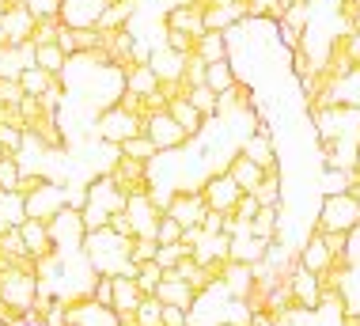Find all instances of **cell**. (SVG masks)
Masks as SVG:
<instances>
[{
  "instance_id": "obj_1",
  "label": "cell",
  "mask_w": 360,
  "mask_h": 326,
  "mask_svg": "<svg viewBox=\"0 0 360 326\" xmlns=\"http://www.w3.org/2000/svg\"><path fill=\"white\" fill-rule=\"evenodd\" d=\"M360 228V201L353 190L345 194H326L323 197V209H319L315 232H349L353 235Z\"/></svg>"
},
{
  "instance_id": "obj_2",
  "label": "cell",
  "mask_w": 360,
  "mask_h": 326,
  "mask_svg": "<svg viewBox=\"0 0 360 326\" xmlns=\"http://www.w3.org/2000/svg\"><path fill=\"white\" fill-rule=\"evenodd\" d=\"M38 296V277L27 270H19V265H8V270H0V300L8 303L12 311H31Z\"/></svg>"
},
{
  "instance_id": "obj_3",
  "label": "cell",
  "mask_w": 360,
  "mask_h": 326,
  "mask_svg": "<svg viewBox=\"0 0 360 326\" xmlns=\"http://www.w3.org/2000/svg\"><path fill=\"white\" fill-rule=\"evenodd\" d=\"M65 205H69V190H65L61 182H50V179L38 186L34 194H27V197H23L27 216H31V220H46V224H50L53 216L65 209Z\"/></svg>"
},
{
  "instance_id": "obj_4",
  "label": "cell",
  "mask_w": 360,
  "mask_h": 326,
  "mask_svg": "<svg viewBox=\"0 0 360 326\" xmlns=\"http://www.w3.org/2000/svg\"><path fill=\"white\" fill-rule=\"evenodd\" d=\"M106 175H110V182L118 186L125 197H133V194H152V171H148V163H141V160L118 156Z\"/></svg>"
},
{
  "instance_id": "obj_5",
  "label": "cell",
  "mask_w": 360,
  "mask_h": 326,
  "mask_svg": "<svg viewBox=\"0 0 360 326\" xmlns=\"http://www.w3.org/2000/svg\"><path fill=\"white\" fill-rule=\"evenodd\" d=\"M133 133H144V122L133 118V114H125L118 103L106 106V111L99 114V122H95V137L106 141V144H122V141H129Z\"/></svg>"
},
{
  "instance_id": "obj_6",
  "label": "cell",
  "mask_w": 360,
  "mask_h": 326,
  "mask_svg": "<svg viewBox=\"0 0 360 326\" xmlns=\"http://www.w3.org/2000/svg\"><path fill=\"white\" fill-rule=\"evenodd\" d=\"M50 239H53V246H57V254H65V251H80L84 246V235H87V228H84V220H80V209H72V205H65L61 213L53 216L50 224Z\"/></svg>"
},
{
  "instance_id": "obj_7",
  "label": "cell",
  "mask_w": 360,
  "mask_h": 326,
  "mask_svg": "<svg viewBox=\"0 0 360 326\" xmlns=\"http://www.w3.org/2000/svg\"><path fill=\"white\" fill-rule=\"evenodd\" d=\"M198 194L205 197V205L209 209H217V213H231L236 209V201H239V186L231 182V175L228 171H212V175H205V182L198 186Z\"/></svg>"
},
{
  "instance_id": "obj_8",
  "label": "cell",
  "mask_w": 360,
  "mask_h": 326,
  "mask_svg": "<svg viewBox=\"0 0 360 326\" xmlns=\"http://www.w3.org/2000/svg\"><path fill=\"white\" fill-rule=\"evenodd\" d=\"M125 216L133 224V235H152L155 239V220L163 216V205L155 201V194H133L125 197Z\"/></svg>"
},
{
  "instance_id": "obj_9",
  "label": "cell",
  "mask_w": 360,
  "mask_h": 326,
  "mask_svg": "<svg viewBox=\"0 0 360 326\" xmlns=\"http://www.w3.org/2000/svg\"><path fill=\"white\" fill-rule=\"evenodd\" d=\"M163 213L174 216L182 228H193V224L205 220L209 205H205V197H201L198 190H174V194L167 197V205H163Z\"/></svg>"
},
{
  "instance_id": "obj_10",
  "label": "cell",
  "mask_w": 360,
  "mask_h": 326,
  "mask_svg": "<svg viewBox=\"0 0 360 326\" xmlns=\"http://www.w3.org/2000/svg\"><path fill=\"white\" fill-rule=\"evenodd\" d=\"M84 205H95V209H103L110 216V213L125 209V194L110 182V175L103 171V175H91V182L84 186Z\"/></svg>"
},
{
  "instance_id": "obj_11",
  "label": "cell",
  "mask_w": 360,
  "mask_h": 326,
  "mask_svg": "<svg viewBox=\"0 0 360 326\" xmlns=\"http://www.w3.org/2000/svg\"><path fill=\"white\" fill-rule=\"evenodd\" d=\"M144 133L152 137V144L160 148V152H174V148H182L190 141L186 133L179 130V122L167 114V111H160V114H148L144 118Z\"/></svg>"
},
{
  "instance_id": "obj_12",
  "label": "cell",
  "mask_w": 360,
  "mask_h": 326,
  "mask_svg": "<svg viewBox=\"0 0 360 326\" xmlns=\"http://www.w3.org/2000/svg\"><path fill=\"white\" fill-rule=\"evenodd\" d=\"M152 296H155V300H160V303H171V308H182V311H193V303H198V292H193L190 289V284L186 281H182L179 277V273H163V277H160V284H155V289H152Z\"/></svg>"
},
{
  "instance_id": "obj_13",
  "label": "cell",
  "mask_w": 360,
  "mask_h": 326,
  "mask_svg": "<svg viewBox=\"0 0 360 326\" xmlns=\"http://www.w3.org/2000/svg\"><path fill=\"white\" fill-rule=\"evenodd\" d=\"M0 31H4V42L15 46V42H27L34 31V12L27 4H8L4 12H0Z\"/></svg>"
},
{
  "instance_id": "obj_14",
  "label": "cell",
  "mask_w": 360,
  "mask_h": 326,
  "mask_svg": "<svg viewBox=\"0 0 360 326\" xmlns=\"http://www.w3.org/2000/svg\"><path fill=\"white\" fill-rule=\"evenodd\" d=\"M243 19H247L243 0H209L205 4V31H231Z\"/></svg>"
},
{
  "instance_id": "obj_15",
  "label": "cell",
  "mask_w": 360,
  "mask_h": 326,
  "mask_svg": "<svg viewBox=\"0 0 360 326\" xmlns=\"http://www.w3.org/2000/svg\"><path fill=\"white\" fill-rule=\"evenodd\" d=\"M292 300H296V308L304 311H319V303H323V289H319V277L304 265H296V273H292Z\"/></svg>"
},
{
  "instance_id": "obj_16",
  "label": "cell",
  "mask_w": 360,
  "mask_h": 326,
  "mask_svg": "<svg viewBox=\"0 0 360 326\" xmlns=\"http://www.w3.org/2000/svg\"><path fill=\"white\" fill-rule=\"evenodd\" d=\"M266 251H269V239H262V235H255V232H243V235H231L228 258H231V262L255 265V262L266 258Z\"/></svg>"
},
{
  "instance_id": "obj_17",
  "label": "cell",
  "mask_w": 360,
  "mask_h": 326,
  "mask_svg": "<svg viewBox=\"0 0 360 326\" xmlns=\"http://www.w3.org/2000/svg\"><path fill=\"white\" fill-rule=\"evenodd\" d=\"M19 235H23L27 254H31V258H46V254L57 251L53 239H50V228H46V220H31V216H27V220L19 224Z\"/></svg>"
},
{
  "instance_id": "obj_18",
  "label": "cell",
  "mask_w": 360,
  "mask_h": 326,
  "mask_svg": "<svg viewBox=\"0 0 360 326\" xmlns=\"http://www.w3.org/2000/svg\"><path fill=\"white\" fill-rule=\"evenodd\" d=\"M163 27H174V31H186L198 38L201 31H205V8H198V4H174L167 19H163Z\"/></svg>"
},
{
  "instance_id": "obj_19",
  "label": "cell",
  "mask_w": 360,
  "mask_h": 326,
  "mask_svg": "<svg viewBox=\"0 0 360 326\" xmlns=\"http://www.w3.org/2000/svg\"><path fill=\"white\" fill-rule=\"evenodd\" d=\"M224 171L231 175V182H236L243 194H255V186L262 182V175H266V171H262V167H258L255 160H247V156H243V152H236V156H231Z\"/></svg>"
},
{
  "instance_id": "obj_20",
  "label": "cell",
  "mask_w": 360,
  "mask_h": 326,
  "mask_svg": "<svg viewBox=\"0 0 360 326\" xmlns=\"http://www.w3.org/2000/svg\"><path fill=\"white\" fill-rule=\"evenodd\" d=\"M167 114L179 122V130L186 133V137H198L201 130H205V122H209V118L201 114L198 106L190 103V99H171V103H167Z\"/></svg>"
},
{
  "instance_id": "obj_21",
  "label": "cell",
  "mask_w": 360,
  "mask_h": 326,
  "mask_svg": "<svg viewBox=\"0 0 360 326\" xmlns=\"http://www.w3.org/2000/svg\"><path fill=\"white\" fill-rule=\"evenodd\" d=\"M182 61H186V54H174L171 46H155L148 54V68L160 80H182Z\"/></svg>"
},
{
  "instance_id": "obj_22",
  "label": "cell",
  "mask_w": 360,
  "mask_h": 326,
  "mask_svg": "<svg viewBox=\"0 0 360 326\" xmlns=\"http://www.w3.org/2000/svg\"><path fill=\"white\" fill-rule=\"evenodd\" d=\"M330 258H334V254L326 251V243H323V235H319V232H311L304 239V246L296 251V262L304 265V270H311V273H323L330 265Z\"/></svg>"
},
{
  "instance_id": "obj_23",
  "label": "cell",
  "mask_w": 360,
  "mask_h": 326,
  "mask_svg": "<svg viewBox=\"0 0 360 326\" xmlns=\"http://www.w3.org/2000/svg\"><path fill=\"white\" fill-rule=\"evenodd\" d=\"M129 15H133V0H114V4H103V8H99L95 27H99L103 35L122 31V27H129Z\"/></svg>"
},
{
  "instance_id": "obj_24",
  "label": "cell",
  "mask_w": 360,
  "mask_h": 326,
  "mask_svg": "<svg viewBox=\"0 0 360 326\" xmlns=\"http://www.w3.org/2000/svg\"><path fill=\"white\" fill-rule=\"evenodd\" d=\"M193 54L201 57V61H224V57H231V46H228V35L224 31H201L198 42H193Z\"/></svg>"
},
{
  "instance_id": "obj_25",
  "label": "cell",
  "mask_w": 360,
  "mask_h": 326,
  "mask_svg": "<svg viewBox=\"0 0 360 326\" xmlns=\"http://www.w3.org/2000/svg\"><path fill=\"white\" fill-rule=\"evenodd\" d=\"M250 281H255L250 265H247V262H231V258H228V265H224V277H220L224 292H228L231 300H243V296H247V289H250Z\"/></svg>"
},
{
  "instance_id": "obj_26",
  "label": "cell",
  "mask_w": 360,
  "mask_h": 326,
  "mask_svg": "<svg viewBox=\"0 0 360 326\" xmlns=\"http://www.w3.org/2000/svg\"><path fill=\"white\" fill-rule=\"evenodd\" d=\"M250 232L274 243L281 235V205H258V213L250 216Z\"/></svg>"
},
{
  "instance_id": "obj_27",
  "label": "cell",
  "mask_w": 360,
  "mask_h": 326,
  "mask_svg": "<svg viewBox=\"0 0 360 326\" xmlns=\"http://www.w3.org/2000/svg\"><path fill=\"white\" fill-rule=\"evenodd\" d=\"M141 296H152V292H141L137 277H114V303H110V311H133L141 303Z\"/></svg>"
},
{
  "instance_id": "obj_28",
  "label": "cell",
  "mask_w": 360,
  "mask_h": 326,
  "mask_svg": "<svg viewBox=\"0 0 360 326\" xmlns=\"http://www.w3.org/2000/svg\"><path fill=\"white\" fill-rule=\"evenodd\" d=\"M27 220V209H23V197L15 190H0V232L8 228H19Z\"/></svg>"
},
{
  "instance_id": "obj_29",
  "label": "cell",
  "mask_w": 360,
  "mask_h": 326,
  "mask_svg": "<svg viewBox=\"0 0 360 326\" xmlns=\"http://www.w3.org/2000/svg\"><path fill=\"white\" fill-rule=\"evenodd\" d=\"M239 76H236V65H231V57H224V61H209L205 65V84L212 87V92H228L231 84H236Z\"/></svg>"
},
{
  "instance_id": "obj_30",
  "label": "cell",
  "mask_w": 360,
  "mask_h": 326,
  "mask_svg": "<svg viewBox=\"0 0 360 326\" xmlns=\"http://www.w3.org/2000/svg\"><path fill=\"white\" fill-rule=\"evenodd\" d=\"M34 65L38 68H46V73H53V76H61L65 73V65H69V54H65L57 42H46V46H34Z\"/></svg>"
},
{
  "instance_id": "obj_31",
  "label": "cell",
  "mask_w": 360,
  "mask_h": 326,
  "mask_svg": "<svg viewBox=\"0 0 360 326\" xmlns=\"http://www.w3.org/2000/svg\"><path fill=\"white\" fill-rule=\"evenodd\" d=\"M118 152H122V156H129V160L152 163L155 156H160V148L152 144V137H148V133H133L129 141H122V144H118Z\"/></svg>"
},
{
  "instance_id": "obj_32",
  "label": "cell",
  "mask_w": 360,
  "mask_h": 326,
  "mask_svg": "<svg viewBox=\"0 0 360 326\" xmlns=\"http://www.w3.org/2000/svg\"><path fill=\"white\" fill-rule=\"evenodd\" d=\"M125 87H129V92H137V95H152L155 87H160V76H155L148 65H137V68H129V73H125Z\"/></svg>"
},
{
  "instance_id": "obj_33",
  "label": "cell",
  "mask_w": 360,
  "mask_h": 326,
  "mask_svg": "<svg viewBox=\"0 0 360 326\" xmlns=\"http://www.w3.org/2000/svg\"><path fill=\"white\" fill-rule=\"evenodd\" d=\"M15 80H19V87H23V95H42L46 87H50V80H53V73H46V68H38V65H31V68H23V73H19Z\"/></svg>"
},
{
  "instance_id": "obj_34",
  "label": "cell",
  "mask_w": 360,
  "mask_h": 326,
  "mask_svg": "<svg viewBox=\"0 0 360 326\" xmlns=\"http://www.w3.org/2000/svg\"><path fill=\"white\" fill-rule=\"evenodd\" d=\"M258 205H281V171H266L262 182L255 186Z\"/></svg>"
},
{
  "instance_id": "obj_35",
  "label": "cell",
  "mask_w": 360,
  "mask_h": 326,
  "mask_svg": "<svg viewBox=\"0 0 360 326\" xmlns=\"http://www.w3.org/2000/svg\"><path fill=\"white\" fill-rule=\"evenodd\" d=\"M57 27H61V15H34V31L27 42H34V46H46V42H53L57 38Z\"/></svg>"
},
{
  "instance_id": "obj_36",
  "label": "cell",
  "mask_w": 360,
  "mask_h": 326,
  "mask_svg": "<svg viewBox=\"0 0 360 326\" xmlns=\"http://www.w3.org/2000/svg\"><path fill=\"white\" fill-rule=\"evenodd\" d=\"M186 99H190V103L198 106L205 118H217V92H212L209 84H193L190 92H186Z\"/></svg>"
},
{
  "instance_id": "obj_37",
  "label": "cell",
  "mask_w": 360,
  "mask_h": 326,
  "mask_svg": "<svg viewBox=\"0 0 360 326\" xmlns=\"http://www.w3.org/2000/svg\"><path fill=\"white\" fill-rule=\"evenodd\" d=\"M186 254H190V251H186L182 243H160V246H155V258H152V262L160 265L163 273H167V270H174V265L186 258Z\"/></svg>"
},
{
  "instance_id": "obj_38",
  "label": "cell",
  "mask_w": 360,
  "mask_h": 326,
  "mask_svg": "<svg viewBox=\"0 0 360 326\" xmlns=\"http://www.w3.org/2000/svg\"><path fill=\"white\" fill-rule=\"evenodd\" d=\"M137 315V326H160V315H163V303L155 296H141V303L133 308Z\"/></svg>"
},
{
  "instance_id": "obj_39",
  "label": "cell",
  "mask_w": 360,
  "mask_h": 326,
  "mask_svg": "<svg viewBox=\"0 0 360 326\" xmlns=\"http://www.w3.org/2000/svg\"><path fill=\"white\" fill-rule=\"evenodd\" d=\"M155 246H160V243H155L152 235H133V239H129V262L133 265L152 262L155 258Z\"/></svg>"
},
{
  "instance_id": "obj_40",
  "label": "cell",
  "mask_w": 360,
  "mask_h": 326,
  "mask_svg": "<svg viewBox=\"0 0 360 326\" xmlns=\"http://www.w3.org/2000/svg\"><path fill=\"white\" fill-rule=\"evenodd\" d=\"M76 38V54H87V49H99L103 46V31L99 27H72Z\"/></svg>"
},
{
  "instance_id": "obj_41",
  "label": "cell",
  "mask_w": 360,
  "mask_h": 326,
  "mask_svg": "<svg viewBox=\"0 0 360 326\" xmlns=\"http://www.w3.org/2000/svg\"><path fill=\"white\" fill-rule=\"evenodd\" d=\"M179 239H182V224L163 213L160 220H155V243H179Z\"/></svg>"
},
{
  "instance_id": "obj_42",
  "label": "cell",
  "mask_w": 360,
  "mask_h": 326,
  "mask_svg": "<svg viewBox=\"0 0 360 326\" xmlns=\"http://www.w3.org/2000/svg\"><path fill=\"white\" fill-rule=\"evenodd\" d=\"M319 186H323V197H326V194H345V190H349V175L338 171V167H326L323 179H319Z\"/></svg>"
},
{
  "instance_id": "obj_43",
  "label": "cell",
  "mask_w": 360,
  "mask_h": 326,
  "mask_svg": "<svg viewBox=\"0 0 360 326\" xmlns=\"http://www.w3.org/2000/svg\"><path fill=\"white\" fill-rule=\"evenodd\" d=\"M193 42H198L193 35L174 31V27H163V46H171L174 54H193Z\"/></svg>"
},
{
  "instance_id": "obj_44",
  "label": "cell",
  "mask_w": 360,
  "mask_h": 326,
  "mask_svg": "<svg viewBox=\"0 0 360 326\" xmlns=\"http://www.w3.org/2000/svg\"><path fill=\"white\" fill-rule=\"evenodd\" d=\"M182 84H205V61L198 54H186V61H182Z\"/></svg>"
},
{
  "instance_id": "obj_45",
  "label": "cell",
  "mask_w": 360,
  "mask_h": 326,
  "mask_svg": "<svg viewBox=\"0 0 360 326\" xmlns=\"http://www.w3.org/2000/svg\"><path fill=\"white\" fill-rule=\"evenodd\" d=\"M0 148L4 156L19 160V148H23V130H12V125H0Z\"/></svg>"
},
{
  "instance_id": "obj_46",
  "label": "cell",
  "mask_w": 360,
  "mask_h": 326,
  "mask_svg": "<svg viewBox=\"0 0 360 326\" xmlns=\"http://www.w3.org/2000/svg\"><path fill=\"white\" fill-rule=\"evenodd\" d=\"M19 175H23V167H19V160H12V156H4V160H0V190H15Z\"/></svg>"
},
{
  "instance_id": "obj_47",
  "label": "cell",
  "mask_w": 360,
  "mask_h": 326,
  "mask_svg": "<svg viewBox=\"0 0 360 326\" xmlns=\"http://www.w3.org/2000/svg\"><path fill=\"white\" fill-rule=\"evenodd\" d=\"M160 277H163V270L155 262H141L137 265V284H141V292H152L155 284H160Z\"/></svg>"
},
{
  "instance_id": "obj_48",
  "label": "cell",
  "mask_w": 360,
  "mask_h": 326,
  "mask_svg": "<svg viewBox=\"0 0 360 326\" xmlns=\"http://www.w3.org/2000/svg\"><path fill=\"white\" fill-rule=\"evenodd\" d=\"M319 235H323L330 254H349V246H353V235L349 232H319Z\"/></svg>"
},
{
  "instance_id": "obj_49",
  "label": "cell",
  "mask_w": 360,
  "mask_h": 326,
  "mask_svg": "<svg viewBox=\"0 0 360 326\" xmlns=\"http://www.w3.org/2000/svg\"><path fill=\"white\" fill-rule=\"evenodd\" d=\"M80 220H84V228H87V232H103L110 216H106L103 209H95V205H80Z\"/></svg>"
},
{
  "instance_id": "obj_50",
  "label": "cell",
  "mask_w": 360,
  "mask_h": 326,
  "mask_svg": "<svg viewBox=\"0 0 360 326\" xmlns=\"http://www.w3.org/2000/svg\"><path fill=\"white\" fill-rule=\"evenodd\" d=\"M0 76H19V54H15V46H0Z\"/></svg>"
},
{
  "instance_id": "obj_51",
  "label": "cell",
  "mask_w": 360,
  "mask_h": 326,
  "mask_svg": "<svg viewBox=\"0 0 360 326\" xmlns=\"http://www.w3.org/2000/svg\"><path fill=\"white\" fill-rule=\"evenodd\" d=\"M42 182H46V175H38V171H23V175H19V182H15V194H19V197H27V194H34Z\"/></svg>"
},
{
  "instance_id": "obj_52",
  "label": "cell",
  "mask_w": 360,
  "mask_h": 326,
  "mask_svg": "<svg viewBox=\"0 0 360 326\" xmlns=\"http://www.w3.org/2000/svg\"><path fill=\"white\" fill-rule=\"evenodd\" d=\"M19 99H23V87L15 76H0V103H19Z\"/></svg>"
},
{
  "instance_id": "obj_53",
  "label": "cell",
  "mask_w": 360,
  "mask_h": 326,
  "mask_svg": "<svg viewBox=\"0 0 360 326\" xmlns=\"http://www.w3.org/2000/svg\"><path fill=\"white\" fill-rule=\"evenodd\" d=\"M160 326H190V315L182 311V308H171V303H163Z\"/></svg>"
},
{
  "instance_id": "obj_54",
  "label": "cell",
  "mask_w": 360,
  "mask_h": 326,
  "mask_svg": "<svg viewBox=\"0 0 360 326\" xmlns=\"http://www.w3.org/2000/svg\"><path fill=\"white\" fill-rule=\"evenodd\" d=\"M345 54H349V65H353V73H360V27L345 35Z\"/></svg>"
},
{
  "instance_id": "obj_55",
  "label": "cell",
  "mask_w": 360,
  "mask_h": 326,
  "mask_svg": "<svg viewBox=\"0 0 360 326\" xmlns=\"http://www.w3.org/2000/svg\"><path fill=\"white\" fill-rule=\"evenodd\" d=\"M53 42L61 46L69 57L76 54V38H72V27H69V23H61V27H57V38H53Z\"/></svg>"
},
{
  "instance_id": "obj_56",
  "label": "cell",
  "mask_w": 360,
  "mask_h": 326,
  "mask_svg": "<svg viewBox=\"0 0 360 326\" xmlns=\"http://www.w3.org/2000/svg\"><path fill=\"white\" fill-rule=\"evenodd\" d=\"M201 232H209V235H217V232H224V213H217V209H209V213H205V220H201Z\"/></svg>"
},
{
  "instance_id": "obj_57",
  "label": "cell",
  "mask_w": 360,
  "mask_h": 326,
  "mask_svg": "<svg viewBox=\"0 0 360 326\" xmlns=\"http://www.w3.org/2000/svg\"><path fill=\"white\" fill-rule=\"evenodd\" d=\"M250 326H277V319L269 311H255V315H250Z\"/></svg>"
},
{
  "instance_id": "obj_58",
  "label": "cell",
  "mask_w": 360,
  "mask_h": 326,
  "mask_svg": "<svg viewBox=\"0 0 360 326\" xmlns=\"http://www.w3.org/2000/svg\"><path fill=\"white\" fill-rule=\"evenodd\" d=\"M179 4H198V8H205L209 0H179Z\"/></svg>"
},
{
  "instance_id": "obj_59",
  "label": "cell",
  "mask_w": 360,
  "mask_h": 326,
  "mask_svg": "<svg viewBox=\"0 0 360 326\" xmlns=\"http://www.w3.org/2000/svg\"><path fill=\"white\" fill-rule=\"evenodd\" d=\"M353 194H356V201H360V186H353Z\"/></svg>"
},
{
  "instance_id": "obj_60",
  "label": "cell",
  "mask_w": 360,
  "mask_h": 326,
  "mask_svg": "<svg viewBox=\"0 0 360 326\" xmlns=\"http://www.w3.org/2000/svg\"><path fill=\"white\" fill-rule=\"evenodd\" d=\"M0 160H4V148H0Z\"/></svg>"
},
{
  "instance_id": "obj_61",
  "label": "cell",
  "mask_w": 360,
  "mask_h": 326,
  "mask_svg": "<svg viewBox=\"0 0 360 326\" xmlns=\"http://www.w3.org/2000/svg\"><path fill=\"white\" fill-rule=\"evenodd\" d=\"M103 4H114V0H103Z\"/></svg>"
},
{
  "instance_id": "obj_62",
  "label": "cell",
  "mask_w": 360,
  "mask_h": 326,
  "mask_svg": "<svg viewBox=\"0 0 360 326\" xmlns=\"http://www.w3.org/2000/svg\"><path fill=\"white\" fill-rule=\"evenodd\" d=\"M0 326H8V322H0Z\"/></svg>"
},
{
  "instance_id": "obj_63",
  "label": "cell",
  "mask_w": 360,
  "mask_h": 326,
  "mask_svg": "<svg viewBox=\"0 0 360 326\" xmlns=\"http://www.w3.org/2000/svg\"><path fill=\"white\" fill-rule=\"evenodd\" d=\"M356 163H360V160H356Z\"/></svg>"
}]
</instances>
